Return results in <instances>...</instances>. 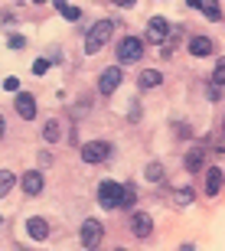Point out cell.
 I'll return each mask as SVG.
<instances>
[{
	"mask_svg": "<svg viewBox=\"0 0 225 251\" xmlns=\"http://www.w3.org/2000/svg\"><path fill=\"white\" fill-rule=\"evenodd\" d=\"M52 3H56V10L66 20H72V23H75V20H82V10H78V7H72V3H66V0H52Z\"/></svg>",
	"mask_w": 225,
	"mask_h": 251,
	"instance_id": "e0dca14e",
	"label": "cell"
},
{
	"mask_svg": "<svg viewBox=\"0 0 225 251\" xmlns=\"http://www.w3.org/2000/svg\"><path fill=\"white\" fill-rule=\"evenodd\" d=\"M189 202H193V186L176 189V205H189Z\"/></svg>",
	"mask_w": 225,
	"mask_h": 251,
	"instance_id": "44dd1931",
	"label": "cell"
},
{
	"mask_svg": "<svg viewBox=\"0 0 225 251\" xmlns=\"http://www.w3.org/2000/svg\"><path fill=\"white\" fill-rule=\"evenodd\" d=\"M167 36H170V23L163 17H153L147 23V43H157V46H163L167 43Z\"/></svg>",
	"mask_w": 225,
	"mask_h": 251,
	"instance_id": "52a82bcc",
	"label": "cell"
},
{
	"mask_svg": "<svg viewBox=\"0 0 225 251\" xmlns=\"http://www.w3.org/2000/svg\"><path fill=\"white\" fill-rule=\"evenodd\" d=\"M212 78H216V85H225V56L216 62V69H212Z\"/></svg>",
	"mask_w": 225,
	"mask_h": 251,
	"instance_id": "7402d4cb",
	"label": "cell"
},
{
	"mask_svg": "<svg viewBox=\"0 0 225 251\" xmlns=\"http://www.w3.org/2000/svg\"><path fill=\"white\" fill-rule=\"evenodd\" d=\"M7 43H10V46H13V49H23V46H26V39L20 36V33H13V36H10Z\"/></svg>",
	"mask_w": 225,
	"mask_h": 251,
	"instance_id": "484cf974",
	"label": "cell"
},
{
	"mask_svg": "<svg viewBox=\"0 0 225 251\" xmlns=\"http://www.w3.org/2000/svg\"><path fill=\"white\" fill-rule=\"evenodd\" d=\"M141 56H144V43L137 36H124L121 43H118V62H121V65L137 62Z\"/></svg>",
	"mask_w": 225,
	"mask_h": 251,
	"instance_id": "277c9868",
	"label": "cell"
},
{
	"mask_svg": "<svg viewBox=\"0 0 225 251\" xmlns=\"http://www.w3.org/2000/svg\"><path fill=\"white\" fill-rule=\"evenodd\" d=\"M131 232L137 235V238H147V235L153 232V219H150L147 212H134L131 215Z\"/></svg>",
	"mask_w": 225,
	"mask_h": 251,
	"instance_id": "30bf717a",
	"label": "cell"
},
{
	"mask_svg": "<svg viewBox=\"0 0 225 251\" xmlns=\"http://www.w3.org/2000/svg\"><path fill=\"white\" fill-rule=\"evenodd\" d=\"M3 92H20V78H13V75L3 78Z\"/></svg>",
	"mask_w": 225,
	"mask_h": 251,
	"instance_id": "cb8c5ba5",
	"label": "cell"
},
{
	"mask_svg": "<svg viewBox=\"0 0 225 251\" xmlns=\"http://www.w3.org/2000/svg\"><path fill=\"white\" fill-rule=\"evenodd\" d=\"M183 167H186L189 173H199V170L206 167V150H202V147L186 150V157H183Z\"/></svg>",
	"mask_w": 225,
	"mask_h": 251,
	"instance_id": "4fadbf2b",
	"label": "cell"
},
{
	"mask_svg": "<svg viewBox=\"0 0 225 251\" xmlns=\"http://www.w3.org/2000/svg\"><path fill=\"white\" fill-rule=\"evenodd\" d=\"M118 7H134V0H114Z\"/></svg>",
	"mask_w": 225,
	"mask_h": 251,
	"instance_id": "83f0119b",
	"label": "cell"
},
{
	"mask_svg": "<svg viewBox=\"0 0 225 251\" xmlns=\"http://www.w3.org/2000/svg\"><path fill=\"white\" fill-rule=\"evenodd\" d=\"M209 98H212V101H216V98H219V95H222V85H209Z\"/></svg>",
	"mask_w": 225,
	"mask_h": 251,
	"instance_id": "4316f807",
	"label": "cell"
},
{
	"mask_svg": "<svg viewBox=\"0 0 225 251\" xmlns=\"http://www.w3.org/2000/svg\"><path fill=\"white\" fill-rule=\"evenodd\" d=\"M222 130H225V121H222Z\"/></svg>",
	"mask_w": 225,
	"mask_h": 251,
	"instance_id": "1f68e13d",
	"label": "cell"
},
{
	"mask_svg": "<svg viewBox=\"0 0 225 251\" xmlns=\"http://www.w3.org/2000/svg\"><path fill=\"white\" fill-rule=\"evenodd\" d=\"M118 251H124V248H118Z\"/></svg>",
	"mask_w": 225,
	"mask_h": 251,
	"instance_id": "d6a6232c",
	"label": "cell"
},
{
	"mask_svg": "<svg viewBox=\"0 0 225 251\" xmlns=\"http://www.w3.org/2000/svg\"><path fill=\"white\" fill-rule=\"evenodd\" d=\"M222 183H225L222 170H219V167H209V170H206V196H219Z\"/></svg>",
	"mask_w": 225,
	"mask_h": 251,
	"instance_id": "9a60e30c",
	"label": "cell"
},
{
	"mask_svg": "<svg viewBox=\"0 0 225 251\" xmlns=\"http://www.w3.org/2000/svg\"><path fill=\"white\" fill-rule=\"evenodd\" d=\"M121 69H118V65H108V69H104L101 75H98V92L101 95H114L118 92V85H121Z\"/></svg>",
	"mask_w": 225,
	"mask_h": 251,
	"instance_id": "8992f818",
	"label": "cell"
},
{
	"mask_svg": "<svg viewBox=\"0 0 225 251\" xmlns=\"http://www.w3.org/2000/svg\"><path fill=\"white\" fill-rule=\"evenodd\" d=\"M147 179L150 183H160V179H163V167H160V163H150L147 167Z\"/></svg>",
	"mask_w": 225,
	"mask_h": 251,
	"instance_id": "603a6c76",
	"label": "cell"
},
{
	"mask_svg": "<svg viewBox=\"0 0 225 251\" xmlns=\"http://www.w3.org/2000/svg\"><path fill=\"white\" fill-rule=\"evenodd\" d=\"M49 69V59H36V62H33V75H43Z\"/></svg>",
	"mask_w": 225,
	"mask_h": 251,
	"instance_id": "d4e9b609",
	"label": "cell"
},
{
	"mask_svg": "<svg viewBox=\"0 0 225 251\" xmlns=\"http://www.w3.org/2000/svg\"><path fill=\"white\" fill-rule=\"evenodd\" d=\"M179 251H196V245H179Z\"/></svg>",
	"mask_w": 225,
	"mask_h": 251,
	"instance_id": "f1b7e54d",
	"label": "cell"
},
{
	"mask_svg": "<svg viewBox=\"0 0 225 251\" xmlns=\"http://www.w3.org/2000/svg\"><path fill=\"white\" fill-rule=\"evenodd\" d=\"M134 202H137V189H134V183H124V199H121V209H131Z\"/></svg>",
	"mask_w": 225,
	"mask_h": 251,
	"instance_id": "ffe728a7",
	"label": "cell"
},
{
	"mask_svg": "<svg viewBox=\"0 0 225 251\" xmlns=\"http://www.w3.org/2000/svg\"><path fill=\"white\" fill-rule=\"evenodd\" d=\"M33 3H43V0H33Z\"/></svg>",
	"mask_w": 225,
	"mask_h": 251,
	"instance_id": "4dcf8cb0",
	"label": "cell"
},
{
	"mask_svg": "<svg viewBox=\"0 0 225 251\" xmlns=\"http://www.w3.org/2000/svg\"><path fill=\"white\" fill-rule=\"evenodd\" d=\"M3 130H7V124H3V118H0V137H3Z\"/></svg>",
	"mask_w": 225,
	"mask_h": 251,
	"instance_id": "f546056e",
	"label": "cell"
},
{
	"mask_svg": "<svg viewBox=\"0 0 225 251\" xmlns=\"http://www.w3.org/2000/svg\"><path fill=\"white\" fill-rule=\"evenodd\" d=\"M43 137H46L49 144H56V140L62 137V130H59V121H46V124H43Z\"/></svg>",
	"mask_w": 225,
	"mask_h": 251,
	"instance_id": "d6986e66",
	"label": "cell"
},
{
	"mask_svg": "<svg viewBox=\"0 0 225 251\" xmlns=\"http://www.w3.org/2000/svg\"><path fill=\"white\" fill-rule=\"evenodd\" d=\"M160 82H163V75H160L157 69H144L141 78H137V85H141V88H160Z\"/></svg>",
	"mask_w": 225,
	"mask_h": 251,
	"instance_id": "2e32d148",
	"label": "cell"
},
{
	"mask_svg": "<svg viewBox=\"0 0 225 251\" xmlns=\"http://www.w3.org/2000/svg\"><path fill=\"white\" fill-rule=\"evenodd\" d=\"M189 52H193L196 59H206V56L216 52V46H212V39H209V36H193V39H189Z\"/></svg>",
	"mask_w": 225,
	"mask_h": 251,
	"instance_id": "7c38bea8",
	"label": "cell"
},
{
	"mask_svg": "<svg viewBox=\"0 0 225 251\" xmlns=\"http://www.w3.org/2000/svg\"><path fill=\"white\" fill-rule=\"evenodd\" d=\"M114 26H118V23H111V20H98V23L88 29V36H85V52H88V56H95V52H98V49L111 39Z\"/></svg>",
	"mask_w": 225,
	"mask_h": 251,
	"instance_id": "6da1fadb",
	"label": "cell"
},
{
	"mask_svg": "<svg viewBox=\"0 0 225 251\" xmlns=\"http://www.w3.org/2000/svg\"><path fill=\"white\" fill-rule=\"evenodd\" d=\"M26 235L33 238V242H46V238H49V222H46V219H39V215L26 219Z\"/></svg>",
	"mask_w": 225,
	"mask_h": 251,
	"instance_id": "9c48e42d",
	"label": "cell"
},
{
	"mask_svg": "<svg viewBox=\"0 0 225 251\" xmlns=\"http://www.w3.org/2000/svg\"><path fill=\"white\" fill-rule=\"evenodd\" d=\"M186 3L193 10H202V13H206V20H212V23H216V20H222V7H219V0H186Z\"/></svg>",
	"mask_w": 225,
	"mask_h": 251,
	"instance_id": "8fae6325",
	"label": "cell"
},
{
	"mask_svg": "<svg viewBox=\"0 0 225 251\" xmlns=\"http://www.w3.org/2000/svg\"><path fill=\"white\" fill-rule=\"evenodd\" d=\"M20 186L26 189L29 196H39V193H43V173H39V170H29V173H23V176H20Z\"/></svg>",
	"mask_w": 225,
	"mask_h": 251,
	"instance_id": "5bb4252c",
	"label": "cell"
},
{
	"mask_svg": "<svg viewBox=\"0 0 225 251\" xmlns=\"http://www.w3.org/2000/svg\"><path fill=\"white\" fill-rule=\"evenodd\" d=\"M13 104H17V114L23 121H33V118H36V98L29 92H17V101Z\"/></svg>",
	"mask_w": 225,
	"mask_h": 251,
	"instance_id": "ba28073f",
	"label": "cell"
},
{
	"mask_svg": "<svg viewBox=\"0 0 225 251\" xmlns=\"http://www.w3.org/2000/svg\"><path fill=\"white\" fill-rule=\"evenodd\" d=\"M108 157H111V144H108V140H88V144L82 147L85 163H104Z\"/></svg>",
	"mask_w": 225,
	"mask_h": 251,
	"instance_id": "5b68a950",
	"label": "cell"
},
{
	"mask_svg": "<svg viewBox=\"0 0 225 251\" xmlns=\"http://www.w3.org/2000/svg\"><path fill=\"white\" fill-rule=\"evenodd\" d=\"M121 199H124V183H114V179H104L101 186H98V205L114 212V209H121Z\"/></svg>",
	"mask_w": 225,
	"mask_h": 251,
	"instance_id": "7a4b0ae2",
	"label": "cell"
},
{
	"mask_svg": "<svg viewBox=\"0 0 225 251\" xmlns=\"http://www.w3.org/2000/svg\"><path fill=\"white\" fill-rule=\"evenodd\" d=\"M17 183H20V179L13 176V173H10V170H0V199H3V196H7L10 189L17 186Z\"/></svg>",
	"mask_w": 225,
	"mask_h": 251,
	"instance_id": "ac0fdd59",
	"label": "cell"
},
{
	"mask_svg": "<svg viewBox=\"0 0 225 251\" xmlns=\"http://www.w3.org/2000/svg\"><path fill=\"white\" fill-rule=\"evenodd\" d=\"M78 238H82V245H85L88 251H95L98 245H101V238H104L101 222H98V219H85L82 228H78Z\"/></svg>",
	"mask_w": 225,
	"mask_h": 251,
	"instance_id": "3957f363",
	"label": "cell"
}]
</instances>
